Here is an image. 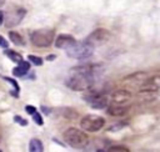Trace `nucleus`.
<instances>
[{"label":"nucleus","instance_id":"obj_1","mask_svg":"<svg viewBox=\"0 0 160 152\" xmlns=\"http://www.w3.org/2000/svg\"><path fill=\"white\" fill-rule=\"evenodd\" d=\"M64 140L68 145H70L72 148H84L89 143V137L88 135L75 127H69L64 132Z\"/></svg>","mask_w":160,"mask_h":152},{"label":"nucleus","instance_id":"obj_2","mask_svg":"<svg viewBox=\"0 0 160 152\" xmlns=\"http://www.w3.org/2000/svg\"><path fill=\"white\" fill-rule=\"evenodd\" d=\"M65 85L74 91H85L91 88L92 86V74H80L74 72L72 76H70Z\"/></svg>","mask_w":160,"mask_h":152},{"label":"nucleus","instance_id":"obj_3","mask_svg":"<svg viewBox=\"0 0 160 152\" xmlns=\"http://www.w3.org/2000/svg\"><path fill=\"white\" fill-rule=\"evenodd\" d=\"M92 52H94V47L90 46L86 41H81V42L76 41L72 46L66 49L68 56L71 59H76V60H86L91 57Z\"/></svg>","mask_w":160,"mask_h":152},{"label":"nucleus","instance_id":"obj_4","mask_svg":"<svg viewBox=\"0 0 160 152\" xmlns=\"http://www.w3.org/2000/svg\"><path fill=\"white\" fill-rule=\"evenodd\" d=\"M31 42L38 47H48L55 39V32L51 29H39L31 32Z\"/></svg>","mask_w":160,"mask_h":152},{"label":"nucleus","instance_id":"obj_5","mask_svg":"<svg viewBox=\"0 0 160 152\" xmlns=\"http://www.w3.org/2000/svg\"><path fill=\"white\" fill-rule=\"evenodd\" d=\"M104 125H105V120L98 115H86L80 121L81 128L88 132H96V131L101 130L104 127Z\"/></svg>","mask_w":160,"mask_h":152},{"label":"nucleus","instance_id":"obj_6","mask_svg":"<svg viewBox=\"0 0 160 152\" xmlns=\"http://www.w3.org/2000/svg\"><path fill=\"white\" fill-rule=\"evenodd\" d=\"M111 37V34L109 30L106 29H102V27H99V29H95L88 37H86V42L90 45V46H98V45H102L105 42H108Z\"/></svg>","mask_w":160,"mask_h":152},{"label":"nucleus","instance_id":"obj_7","mask_svg":"<svg viewBox=\"0 0 160 152\" xmlns=\"http://www.w3.org/2000/svg\"><path fill=\"white\" fill-rule=\"evenodd\" d=\"M84 100L88 101L90 103V106L92 108H96V110H101V108L108 107V98L105 95H102L100 92H90L89 95L84 96Z\"/></svg>","mask_w":160,"mask_h":152},{"label":"nucleus","instance_id":"obj_8","mask_svg":"<svg viewBox=\"0 0 160 152\" xmlns=\"http://www.w3.org/2000/svg\"><path fill=\"white\" fill-rule=\"evenodd\" d=\"M26 15V10L25 9H15L12 11H9L4 15V22L5 26L8 27H12L16 26L18 24H20V21L24 19V16Z\"/></svg>","mask_w":160,"mask_h":152},{"label":"nucleus","instance_id":"obj_9","mask_svg":"<svg viewBox=\"0 0 160 152\" xmlns=\"http://www.w3.org/2000/svg\"><path fill=\"white\" fill-rule=\"evenodd\" d=\"M75 42H76V40L71 35H68V34H60L55 39V46L58 49H65L66 50L70 46H72Z\"/></svg>","mask_w":160,"mask_h":152},{"label":"nucleus","instance_id":"obj_10","mask_svg":"<svg viewBox=\"0 0 160 152\" xmlns=\"http://www.w3.org/2000/svg\"><path fill=\"white\" fill-rule=\"evenodd\" d=\"M111 98H112V102L114 103L122 105L125 101H129L131 98V92L128 91V90L120 88V90H116V91H114L111 93Z\"/></svg>","mask_w":160,"mask_h":152},{"label":"nucleus","instance_id":"obj_11","mask_svg":"<svg viewBox=\"0 0 160 152\" xmlns=\"http://www.w3.org/2000/svg\"><path fill=\"white\" fill-rule=\"evenodd\" d=\"M129 106H122L119 103H111L108 106V113L111 116H124L129 111Z\"/></svg>","mask_w":160,"mask_h":152},{"label":"nucleus","instance_id":"obj_12","mask_svg":"<svg viewBox=\"0 0 160 152\" xmlns=\"http://www.w3.org/2000/svg\"><path fill=\"white\" fill-rule=\"evenodd\" d=\"M29 152H44L42 142L38 138H32L29 143Z\"/></svg>","mask_w":160,"mask_h":152},{"label":"nucleus","instance_id":"obj_13","mask_svg":"<svg viewBox=\"0 0 160 152\" xmlns=\"http://www.w3.org/2000/svg\"><path fill=\"white\" fill-rule=\"evenodd\" d=\"M9 39L11 40V42H12L14 45H18V46L25 45V41H24L22 36H21L19 32H16V31H10V32H9Z\"/></svg>","mask_w":160,"mask_h":152},{"label":"nucleus","instance_id":"obj_14","mask_svg":"<svg viewBox=\"0 0 160 152\" xmlns=\"http://www.w3.org/2000/svg\"><path fill=\"white\" fill-rule=\"evenodd\" d=\"M138 95L141 96L146 101H151V100H155L158 97V91H144V90H140L138 92Z\"/></svg>","mask_w":160,"mask_h":152},{"label":"nucleus","instance_id":"obj_15","mask_svg":"<svg viewBox=\"0 0 160 152\" xmlns=\"http://www.w3.org/2000/svg\"><path fill=\"white\" fill-rule=\"evenodd\" d=\"M5 52V55L11 60V61H15V62H20L21 60H22V57H21V55L19 54V52H16V51H14V50H5L4 51Z\"/></svg>","mask_w":160,"mask_h":152},{"label":"nucleus","instance_id":"obj_16","mask_svg":"<svg viewBox=\"0 0 160 152\" xmlns=\"http://www.w3.org/2000/svg\"><path fill=\"white\" fill-rule=\"evenodd\" d=\"M28 59H29V62H31V64L35 65V66H41L42 62H44L42 59L39 57V56H36V55H29Z\"/></svg>","mask_w":160,"mask_h":152},{"label":"nucleus","instance_id":"obj_17","mask_svg":"<svg viewBox=\"0 0 160 152\" xmlns=\"http://www.w3.org/2000/svg\"><path fill=\"white\" fill-rule=\"evenodd\" d=\"M106 152H130V151L125 146H111Z\"/></svg>","mask_w":160,"mask_h":152},{"label":"nucleus","instance_id":"obj_18","mask_svg":"<svg viewBox=\"0 0 160 152\" xmlns=\"http://www.w3.org/2000/svg\"><path fill=\"white\" fill-rule=\"evenodd\" d=\"M64 116L68 117V118H70V120H72V118H75L78 116V112L76 111H72L71 108H65L64 110Z\"/></svg>","mask_w":160,"mask_h":152},{"label":"nucleus","instance_id":"obj_19","mask_svg":"<svg viewBox=\"0 0 160 152\" xmlns=\"http://www.w3.org/2000/svg\"><path fill=\"white\" fill-rule=\"evenodd\" d=\"M32 120H34V122L36 123V125H39V126H42V123H44V121H42V117H41V115L36 111L34 115H32Z\"/></svg>","mask_w":160,"mask_h":152},{"label":"nucleus","instance_id":"obj_20","mask_svg":"<svg viewBox=\"0 0 160 152\" xmlns=\"http://www.w3.org/2000/svg\"><path fill=\"white\" fill-rule=\"evenodd\" d=\"M25 74H28V72H26V71H24L20 66H16V67L12 70V75H14V76H19V77H20V76H24Z\"/></svg>","mask_w":160,"mask_h":152},{"label":"nucleus","instance_id":"obj_21","mask_svg":"<svg viewBox=\"0 0 160 152\" xmlns=\"http://www.w3.org/2000/svg\"><path fill=\"white\" fill-rule=\"evenodd\" d=\"M4 80H5V81H8V82H10V83H11V85L15 87L16 92H19V90H20V86H19V83H18L15 80H12V78H11V77H9V76H5V77H4Z\"/></svg>","mask_w":160,"mask_h":152},{"label":"nucleus","instance_id":"obj_22","mask_svg":"<svg viewBox=\"0 0 160 152\" xmlns=\"http://www.w3.org/2000/svg\"><path fill=\"white\" fill-rule=\"evenodd\" d=\"M18 66H20L24 71H26V72H29V70H30V62L29 61H24V60H21L20 62H19V65Z\"/></svg>","mask_w":160,"mask_h":152},{"label":"nucleus","instance_id":"obj_23","mask_svg":"<svg viewBox=\"0 0 160 152\" xmlns=\"http://www.w3.org/2000/svg\"><path fill=\"white\" fill-rule=\"evenodd\" d=\"M148 81H150L151 83H154V85H156L158 87H160V76H154V77H151V78L148 80Z\"/></svg>","mask_w":160,"mask_h":152},{"label":"nucleus","instance_id":"obj_24","mask_svg":"<svg viewBox=\"0 0 160 152\" xmlns=\"http://www.w3.org/2000/svg\"><path fill=\"white\" fill-rule=\"evenodd\" d=\"M25 111L28 113H30V115H34L36 112V108L34 106H31V105H28V106H25Z\"/></svg>","mask_w":160,"mask_h":152},{"label":"nucleus","instance_id":"obj_25","mask_svg":"<svg viewBox=\"0 0 160 152\" xmlns=\"http://www.w3.org/2000/svg\"><path fill=\"white\" fill-rule=\"evenodd\" d=\"M14 121L19 122L21 126H26V125H28V121H26V120H22L20 116H15V117H14Z\"/></svg>","mask_w":160,"mask_h":152},{"label":"nucleus","instance_id":"obj_26","mask_svg":"<svg viewBox=\"0 0 160 152\" xmlns=\"http://www.w3.org/2000/svg\"><path fill=\"white\" fill-rule=\"evenodd\" d=\"M0 46L4 47V49H8V46H9V42H8L1 35H0Z\"/></svg>","mask_w":160,"mask_h":152},{"label":"nucleus","instance_id":"obj_27","mask_svg":"<svg viewBox=\"0 0 160 152\" xmlns=\"http://www.w3.org/2000/svg\"><path fill=\"white\" fill-rule=\"evenodd\" d=\"M46 59H48V60H49V61H52V60H54V59H56V56H55V55H49V56H48V57H46Z\"/></svg>","mask_w":160,"mask_h":152},{"label":"nucleus","instance_id":"obj_28","mask_svg":"<svg viewBox=\"0 0 160 152\" xmlns=\"http://www.w3.org/2000/svg\"><path fill=\"white\" fill-rule=\"evenodd\" d=\"M2 22H4V12L0 11V24H2Z\"/></svg>","mask_w":160,"mask_h":152},{"label":"nucleus","instance_id":"obj_29","mask_svg":"<svg viewBox=\"0 0 160 152\" xmlns=\"http://www.w3.org/2000/svg\"><path fill=\"white\" fill-rule=\"evenodd\" d=\"M4 2H5V0H0V7L4 5Z\"/></svg>","mask_w":160,"mask_h":152},{"label":"nucleus","instance_id":"obj_30","mask_svg":"<svg viewBox=\"0 0 160 152\" xmlns=\"http://www.w3.org/2000/svg\"><path fill=\"white\" fill-rule=\"evenodd\" d=\"M98 152H106L105 150H98Z\"/></svg>","mask_w":160,"mask_h":152},{"label":"nucleus","instance_id":"obj_31","mask_svg":"<svg viewBox=\"0 0 160 152\" xmlns=\"http://www.w3.org/2000/svg\"><path fill=\"white\" fill-rule=\"evenodd\" d=\"M0 152H1V151H0Z\"/></svg>","mask_w":160,"mask_h":152}]
</instances>
